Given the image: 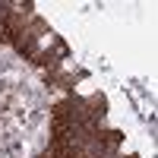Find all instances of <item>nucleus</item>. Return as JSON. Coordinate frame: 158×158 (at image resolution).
Returning <instances> with one entry per match:
<instances>
[{"label":"nucleus","mask_w":158,"mask_h":158,"mask_svg":"<svg viewBox=\"0 0 158 158\" xmlns=\"http://www.w3.org/2000/svg\"><path fill=\"white\" fill-rule=\"evenodd\" d=\"M51 158H139L123 130L111 123L108 95L95 85L92 73L63 92L51 111Z\"/></svg>","instance_id":"1"},{"label":"nucleus","mask_w":158,"mask_h":158,"mask_svg":"<svg viewBox=\"0 0 158 158\" xmlns=\"http://www.w3.org/2000/svg\"><path fill=\"white\" fill-rule=\"evenodd\" d=\"M3 41H10L22 60H29L35 70H41L44 79L51 85H57L60 92H67L70 85L89 76V70L76 63L70 44L35 10V3H6Z\"/></svg>","instance_id":"2"},{"label":"nucleus","mask_w":158,"mask_h":158,"mask_svg":"<svg viewBox=\"0 0 158 158\" xmlns=\"http://www.w3.org/2000/svg\"><path fill=\"white\" fill-rule=\"evenodd\" d=\"M3 13H6V3H0V44H3Z\"/></svg>","instance_id":"3"},{"label":"nucleus","mask_w":158,"mask_h":158,"mask_svg":"<svg viewBox=\"0 0 158 158\" xmlns=\"http://www.w3.org/2000/svg\"><path fill=\"white\" fill-rule=\"evenodd\" d=\"M35 158H51V152H41V155H35Z\"/></svg>","instance_id":"4"}]
</instances>
